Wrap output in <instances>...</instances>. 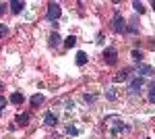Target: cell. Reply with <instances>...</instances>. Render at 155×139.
<instances>
[{
	"mask_svg": "<svg viewBox=\"0 0 155 139\" xmlns=\"http://www.w3.org/2000/svg\"><path fill=\"white\" fill-rule=\"evenodd\" d=\"M112 27H114V31H116V33H122V31L126 29L124 17H122L120 12H114V19H112Z\"/></svg>",
	"mask_w": 155,
	"mask_h": 139,
	"instance_id": "6da1fadb",
	"label": "cell"
},
{
	"mask_svg": "<svg viewBox=\"0 0 155 139\" xmlns=\"http://www.w3.org/2000/svg\"><path fill=\"white\" fill-rule=\"evenodd\" d=\"M60 15H62V6H60L58 2H50L48 4V19L50 21H56Z\"/></svg>",
	"mask_w": 155,
	"mask_h": 139,
	"instance_id": "7a4b0ae2",
	"label": "cell"
},
{
	"mask_svg": "<svg viewBox=\"0 0 155 139\" xmlns=\"http://www.w3.org/2000/svg\"><path fill=\"white\" fill-rule=\"evenodd\" d=\"M116 58H118L116 48H107L106 52H104V60H106V64H114V62H116Z\"/></svg>",
	"mask_w": 155,
	"mask_h": 139,
	"instance_id": "3957f363",
	"label": "cell"
},
{
	"mask_svg": "<svg viewBox=\"0 0 155 139\" xmlns=\"http://www.w3.org/2000/svg\"><path fill=\"white\" fill-rule=\"evenodd\" d=\"M141 87H143V79L139 77V79H134V81L130 83V87H128V92H130V93H139V89H141Z\"/></svg>",
	"mask_w": 155,
	"mask_h": 139,
	"instance_id": "277c9868",
	"label": "cell"
},
{
	"mask_svg": "<svg viewBox=\"0 0 155 139\" xmlns=\"http://www.w3.org/2000/svg\"><path fill=\"white\" fill-rule=\"evenodd\" d=\"M8 6H11V11H12V12H21V11L25 9V2H21V0H12Z\"/></svg>",
	"mask_w": 155,
	"mask_h": 139,
	"instance_id": "5b68a950",
	"label": "cell"
},
{
	"mask_svg": "<svg viewBox=\"0 0 155 139\" xmlns=\"http://www.w3.org/2000/svg\"><path fill=\"white\" fill-rule=\"evenodd\" d=\"M128 73H130V69H124V71H120L118 75L114 77V81H116V83H120V81H126V79H128Z\"/></svg>",
	"mask_w": 155,
	"mask_h": 139,
	"instance_id": "8992f818",
	"label": "cell"
},
{
	"mask_svg": "<svg viewBox=\"0 0 155 139\" xmlns=\"http://www.w3.org/2000/svg\"><path fill=\"white\" fill-rule=\"evenodd\" d=\"M44 123H46V125H50V127H54V125H56V114L46 112V116H44Z\"/></svg>",
	"mask_w": 155,
	"mask_h": 139,
	"instance_id": "52a82bcc",
	"label": "cell"
},
{
	"mask_svg": "<svg viewBox=\"0 0 155 139\" xmlns=\"http://www.w3.org/2000/svg\"><path fill=\"white\" fill-rule=\"evenodd\" d=\"M155 71H153V67H149V64H141L139 67V75H153Z\"/></svg>",
	"mask_w": 155,
	"mask_h": 139,
	"instance_id": "ba28073f",
	"label": "cell"
},
{
	"mask_svg": "<svg viewBox=\"0 0 155 139\" xmlns=\"http://www.w3.org/2000/svg\"><path fill=\"white\" fill-rule=\"evenodd\" d=\"M132 9L139 12V15H143V12L147 11V9H145V4H143V2H139V0H134V2H132Z\"/></svg>",
	"mask_w": 155,
	"mask_h": 139,
	"instance_id": "9c48e42d",
	"label": "cell"
},
{
	"mask_svg": "<svg viewBox=\"0 0 155 139\" xmlns=\"http://www.w3.org/2000/svg\"><path fill=\"white\" fill-rule=\"evenodd\" d=\"M11 102L12 104H21V102H23V93H19V92L11 93Z\"/></svg>",
	"mask_w": 155,
	"mask_h": 139,
	"instance_id": "30bf717a",
	"label": "cell"
},
{
	"mask_svg": "<svg viewBox=\"0 0 155 139\" xmlns=\"http://www.w3.org/2000/svg\"><path fill=\"white\" fill-rule=\"evenodd\" d=\"M41 102H44V96H41V93H35V96L31 98V106H39Z\"/></svg>",
	"mask_w": 155,
	"mask_h": 139,
	"instance_id": "8fae6325",
	"label": "cell"
},
{
	"mask_svg": "<svg viewBox=\"0 0 155 139\" xmlns=\"http://www.w3.org/2000/svg\"><path fill=\"white\" fill-rule=\"evenodd\" d=\"M85 62H87V54H85V52H79V54H77V64L83 67Z\"/></svg>",
	"mask_w": 155,
	"mask_h": 139,
	"instance_id": "7c38bea8",
	"label": "cell"
},
{
	"mask_svg": "<svg viewBox=\"0 0 155 139\" xmlns=\"http://www.w3.org/2000/svg\"><path fill=\"white\" fill-rule=\"evenodd\" d=\"M60 42H62V40H60L58 33H52V35H50V46H58Z\"/></svg>",
	"mask_w": 155,
	"mask_h": 139,
	"instance_id": "4fadbf2b",
	"label": "cell"
},
{
	"mask_svg": "<svg viewBox=\"0 0 155 139\" xmlns=\"http://www.w3.org/2000/svg\"><path fill=\"white\" fill-rule=\"evenodd\" d=\"M74 44H77V37H74V35H68V37L64 40V46L66 48H72Z\"/></svg>",
	"mask_w": 155,
	"mask_h": 139,
	"instance_id": "5bb4252c",
	"label": "cell"
},
{
	"mask_svg": "<svg viewBox=\"0 0 155 139\" xmlns=\"http://www.w3.org/2000/svg\"><path fill=\"white\" fill-rule=\"evenodd\" d=\"M17 123H19V125H27V123H29V114H19L17 116Z\"/></svg>",
	"mask_w": 155,
	"mask_h": 139,
	"instance_id": "9a60e30c",
	"label": "cell"
},
{
	"mask_svg": "<svg viewBox=\"0 0 155 139\" xmlns=\"http://www.w3.org/2000/svg\"><path fill=\"white\" fill-rule=\"evenodd\" d=\"M149 100H151V102H155V81L149 85Z\"/></svg>",
	"mask_w": 155,
	"mask_h": 139,
	"instance_id": "2e32d148",
	"label": "cell"
},
{
	"mask_svg": "<svg viewBox=\"0 0 155 139\" xmlns=\"http://www.w3.org/2000/svg\"><path fill=\"white\" fill-rule=\"evenodd\" d=\"M106 98H107V100H116V89H114V87H110V89L106 92Z\"/></svg>",
	"mask_w": 155,
	"mask_h": 139,
	"instance_id": "e0dca14e",
	"label": "cell"
},
{
	"mask_svg": "<svg viewBox=\"0 0 155 139\" xmlns=\"http://www.w3.org/2000/svg\"><path fill=\"white\" fill-rule=\"evenodd\" d=\"M132 58H134V60L139 62V60L143 58V52H139V50H132Z\"/></svg>",
	"mask_w": 155,
	"mask_h": 139,
	"instance_id": "ac0fdd59",
	"label": "cell"
},
{
	"mask_svg": "<svg viewBox=\"0 0 155 139\" xmlns=\"http://www.w3.org/2000/svg\"><path fill=\"white\" fill-rule=\"evenodd\" d=\"M66 133H68V135H77L79 131H77V127H66Z\"/></svg>",
	"mask_w": 155,
	"mask_h": 139,
	"instance_id": "d6986e66",
	"label": "cell"
},
{
	"mask_svg": "<svg viewBox=\"0 0 155 139\" xmlns=\"http://www.w3.org/2000/svg\"><path fill=\"white\" fill-rule=\"evenodd\" d=\"M6 31H8V29H6V25H0V37H4Z\"/></svg>",
	"mask_w": 155,
	"mask_h": 139,
	"instance_id": "ffe728a7",
	"label": "cell"
},
{
	"mask_svg": "<svg viewBox=\"0 0 155 139\" xmlns=\"http://www.w3.org/2000/svg\"><path fill=\"white\" fill-rule=\"evenodd\" d=\"M4 106H6V98H2V96H0V110H2Z\"/></svg>",
	"mask_w": 155,
	"mask_h": 139,
	"instance_id": "44dd1931",
	"label": "cell"
},
{
	"mask_svg": "<svg viewBox=\"0 0 155 139\" xmlns=\"http://www.w3.org/2000/svg\"><path fill=\"white\" fill-rule=\"evenodd\" d=\"M128 31H130V33H137V31H139V27H137V25H130V27H128Z\"/></svg>",
	"mask_w": 155,
	"mask_h": 139,
	"instance_id": "7402d4cb",
	"label": "cell"
},
{
	"mask_svg": "<svg viewBox=\"0 0 155 139\" xmlns=\"http://www.w3.org/2000/svg\"><path fill=\"white\" fill-rule=\"evenodd\" d=\"M93 100H95V96H89V93L85 96V102H93Z\"/></svg>",
	"mask_w": 155,
	"mask_h": 139,
	"instance_id": "603a6c76",
	"label": "cell"
},
{
	"mask_svg": "<svg viewBox=\"0 0 155 139\" xmlns=\"http://www.w3.org/2000/svg\"><path fill=\"white\" fill-rule=\"evenodd\" d=\"M6 11V4H0V12H4Z\"/></svg>",
	"mask_w": 155,
	"mask_h": 139,
	"instance_id": "cb8c5ba5",
	"label": "cell"
},
{
	"mask_svg": "<svg viewBox=\"0 0 155 139\" xmlns=\"http://www.w3.org/2000/svg\"><path fill=\"white\" fill-rule=\"evenodd\" d=\"M153 11H155V0H153Z\"/></svg>",
	"mask_w": 155,
	"mask_h": 139,
	"instance_id": "d4e9b609",
	"label": "cell"
},
{
	"mask_svg": "<svg viewBox=\"0 0 155 139\" xmlns=\"http://www.w3.org/2000/svg\"><path fill=\"white\" fill-rule=\"evenodd\" d=\"M0 87H2V85H0Z\"/></svg>",
	"mask_w": 155,
	"mask_h": 139,
	"instance_id": "484cf974",
	"label": "cell"
}]
</instances>
